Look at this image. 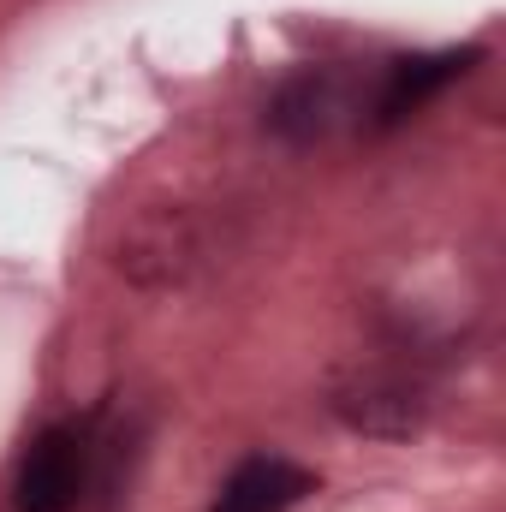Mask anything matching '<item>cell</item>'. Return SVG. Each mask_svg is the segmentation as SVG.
<instances>
[{
  "label": "cell",
  "instance_id": "obj_1",
  "mask_svg": "<svg viewBox=\"0 0 506 512\" xmlns=\"http://www.w3.org/2000/svg\"><path fill=\"white\" fill-rule=\"evenodd\" d=\"M90 465H96V417L48 423L24 447V459H18L12 507L18 512H78L84 489H90Z\"/></svg>",
  "mask_w": 506,
  "mask_h": 512
},
{
  "label": "cell",
  "instance_id": "obj_2",
  "mask_svg": "<svg viewBox=\"0 0 506 512\" xmlns=\"http://www.w3.org/2000/svg\"><path fill=\"white\" fill-rule=\"evenodd\" d=\"M352 114H358V90H352L346 72H298L268 102V126L280 131L286 143H322Z\"/></svg>",
  "mask_w": 506,
  "mask_h": 512
},
{
  "label": "cell",
  "instance_id": "obj_3",
  "mask_svg": "<svg viewBox=\"0 0 506 512\" xmlns=\"http://www.w3.org/2000/svg\"><path fill=\"white\" fill-rule=\"evenodd\" d=\"M477 60H483L477 48H441V54H405V60H393L387 78H381V90H376V102H370V126L376 131L405 126V120H411L417 108H429L447 84H459Z\"/></svg>",
  "mask_w": 506,
  "mask_h": 512
},
{
  "label": "cell",
  "instance_id": "obj_4",
  "mask_svg": "<svg viewBox=\"0 0 506 512\" xmlns=\"http://www.w3.org/2000/svg\"><path fill=\"white\" fill-rule=\"evenodd\" d=\"M334 411L364 435H411L423 423V387L399 370H370L334 393Z\"/></svg>",
  "mask_w": 506,
  "mask_h": 512
},
{
  "label": "cell",
  "instance_id": "obj_5",
  "mask_svg": "<svg viewBox=\"0 0 506 512\" xmlns=\"http://www.w3.org/2000/svg\"><path fill=\"white\" fill-rule=\"evenodd\" d=\"M304 495H316V471H304V465H292L280 453H256L221 483L215 512H286Z\"/></svg>",
  "mask_w": 506,
  "mask_h": 512
}]
</instances>
